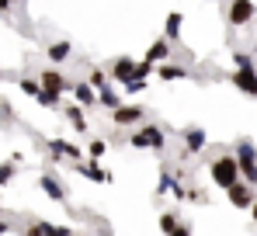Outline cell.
<instances>
[{
  "mask_svg": "<svg viewBox=\"0 0 257 236\" xmlns=\"http://www.w3.org/2000/svg\"><path fill=\"white\" fill-rule=\"evenodd\" d=\"M209 174H212L215 188H229V184H236V181L243 177V174H240V157H219V160H212Z\"/></svg>",
  "mask_w": 257,
  "mask_h": 236,
  "instance_id": "6da1fadb",
  "label": "cell"
},
{
  "mask_svg": "<svg viewBox=\"0 0 257 236\" xmlns=\"http://www.w3.org/2000/svg\"><path fill=\"white\" fill-rule=\"evenodd\" d=\"M164 139H167V136H164L160 125H139V129L128 136V143H132L136 150H160Z\"/></svg>",
  "mask_w": 257,
  "mask_h": 236,
  "instance_id": "7a4b0ae2",
  "label": "cell"
},
{
  "mask_svg": "<svg viewBox=\"0 0 257 236\" xmlns=\"http://www.w3.org/2000/svg\"><path fill=\"white\" fill-rule=\"evenodd\" d=\"M236 150H240V174H243V181H250L257 188V150H254V143L250 139H240Z\"/></svg>",
  "mask_w": 257,
  "mask_h": 236,
  "instance_id": "3957f363",
  "label": "cell"
},
{
  "mask_svg": "<svg viewBox=\"0 0 257 236\" xmlns=\"http://www.w3.org/2000/svg\"><path fill=\"white\" fill-rule=\"evenodd\" d=\"M226 198H229L233 208H250V205L257 201V188L250 184V181H236V184L226 188Z\"/></svg>",
  "mask_w": 257,
  "mask_h": 236,
  "instance_id": "277c9868",
  "label": "cell"
},
{
  "mask_svg": "<svg viewBox=\"0 0 257 236\" xmlns=\"http://www.w3.org/2000/svg\"><path fill=\"white\" fill-rule=\"evenodd\" d=\"M229 80H233V87L243 90L247 97H257V70L254 66H236V73Z\"/></svg>",
  "mask_w": 257,
  "mask_h": 236,
  "instance_id": "5b68a950",
  "label": "cell"
},
{
  "mask_svg": "<svg viewBox=\"0 0 257 236\" xmlns=\"http://www.w3.org/2000/svg\"><path fill=\"white\" fill-rule=\"evenodd\" d=\"M254 14H257L254 0H233L226 21H229V25H247V21H254Z\"/></svg>",
  "mask_w": 257,
  "mask_h": 236,
  "instance_id": "8992f818",
  "label": "cell"
},
{
  "mask_svg": "<svg viewBox=\"0 0 257 236\" xmlns=\"http://www.w3.org/2000/svg\"><path fill=\"white\" fill-rule=\"evenodd\" d=\"M108 73H111V80L125 83V80H132V77H136V59H128V56H118V59H111Z\"/></svg>",
  "mask_w": 257,
  "mask_h": 236,
  "instance_id": "52a82bcc",
  "label": "cell"
},
{
  "mask_svg": "<svg viewBox=\"0 0 257 236\" xmlns=\"http://www.w3.org/2000/svg\"><path fill=\"white\" fill-rule=\"evenodd\" d=\"M39 80H42L45 90H56V94H66V90H73V83L63 77L59 70H42V73H39Z\"/></svg>",
  "mask_w": 257,
  "mask_h": 236,
  "instance_id": "ba28073f",
  "label": "cell"
},
{
  "mask_svg": "<svg viewBox=\"0 0 257 236\" xmlns=\"http://www.w3.org/2000/svg\"><path fill=\"white\" fill-rule=\"evenodd\" d=\"M111 122H115V125H139V122H143V108H139V104H118V108L111 111Z\"/></svg>",
  "mask_w": 257,
  "mask_h": 236,
  "instance_id": "9c48e42d",
  "label": "cell"
},
{
  "mask_svg": "<svg viewBox=\"0 0 257 236\" xmlns=\"http://www.w3.org/2000/svg\"><path fill=\"white\" fill-rule=\"evenodd\" d=\"M73 97H77L84 108H94V104H101V97H97V87H94L90 80H80V83H73Z\"/></svg>",
  "mask_w": 257,
  "mask_h": 236,
  "instance_id": "30bf717a",
  "label": "cell"
},
{
  "mask_svg": "<svg viewBox=\"0 0 257 236\" xmlns=\"http://www.w3.org/2000/svg\"><path fill=\"white\" fill-rule=\"evenodd\" d=\"M157 77L167 80V83H171V80H188V70H184L181 63H171V59H164V63H160V70H157Z\"/></svg>",
  "mask_w": 257,
  "mask_h": 236,
  "instance_id": "8fae6325",
  "label": "cell"
},
{
  "mask_svg": "<svg viewBox=\"0 0 257 236\" xmlns=\"http://www.w3.org/2000/svg\"><path fill=\"white\" fill-rule=\"evenodd\" d=\"M63 115L70 118V125L77 129V132H87V118H84V104L77 101V104H63Z\"/></svg>",
  "mask_w": 257,
  "mask_h": 236,
  "instance_id": "7c38bea8",
  "label": "cell"
},
{
  "mask_svg": "<svg viewBox=\"0 0 257 236\" xmlns=\"http://www.w3.org/2000/svg\"><path fill=\"white\" fill-rule=\"evenodd\" d=\"M146 59H150V63H164V59H171V39H167V35H164V39H157L153 45H150Z\"/></svg>",
  "mask_w": 257,
  "mask_h": 236,
  "instance_id": "4fadbf2b",
  "label": "cell"
},
{
  "mask_svg": "<svg viewBox=\"0 0 257 236\" xmlns=\"http://www.w3.org/2000/svg\"><path fill=\"white\" fill-rule=\"evenodd\" d=\"M39 184H42V191L52 198V201H66V188H63V181H56V177H49V174H45Z\"/></svg>",
  "mask_w": 257,
  "mask_h": 236,
  "instance_id": "5bb4252c",
  "label": "cell"
},
{
  "mask_svg": "<svg viewBox=\"0 0 257 236\" xmlns=\"http://www.w3.org/2000/svg\"><path fill=\"white\" fill-rule=\"evenodd\" d=\"M49 153H52V157H70V160H80V150H77L73 143H66V139H52V143H49Z\"/></svg>",
  "mask_w": 257,
  "mask_h": 236,
  "instance_id": "9a60e30c",
  "label": "cell"
},
{
  "mask_svg": "<svg viewBox=\"0 0 257 236\" xmlns=\"http://www.w3.org/2000/svg\"><path fill=\"white\" fill-rule=\"evenodd\" d=\"M45 56H49L52 63H66V59L73 56V49H70V42H52V45L45 49Z\"/></svg>",
  "mask_w": 257,
  "mask_h": 236,
  "instance_id": "2e32d148",
  "label": "cell"
},
{
  "mask_svg": "<svg viewBox=\"0 0 257 236\" xmlns=\"http://www.w3.org/2000/svg\"><path fill=\"white\" fill-rule=\"evenodd\" d=\"M97 97H101V104H104L108 111H115V108L122 104V94L115 90V83H108V87H101V90H97Z\"/></svg>",
  "mask_w": 257,
  "mask_h": 236,
  "instance_id": "e0dca14e",
  "label": "cell"
},
{
  "mask_svg": "<svg viewBox=\"0 0 257 236\" xmlns=\"http://www.w3.org/2000/svg\"><path fill=\"white\" fill-rule=\"evenodd\" d=\"M184 146H188V153H202L205 150V132L202 129H188L184 132Z\"/></svg>",
  "mask_w": 257,
  "mask_h": 236,
  "instance_id": "ac0fdd59",
  "label": "cell"
},
{
  "mask_svg": "<svg viewBox=\"0 0 257 236\" xmlns=\"http://www.w3.org/2000/svg\"><path fill=\"white\" fill-rule=\"evenodd\" d=\"M77 170H80L84 177H90V181H104V184L111 181V174H104V170H101L94 160H90V163H77Z\"/></svg>",
  "mask_w": 257,
  "mask_h": 236,
  "instance_id": "d6986e66",
  "label": "cell"
},
{
  "mask_svg": "<svg viewBox=\"0 0 257 236\" xmlns=\"http://www.w3.org/2000/svg\"><path fill=\"white\" fill-rule=\"evenodd\" d=\"M181 21H184V18H181V14L174 11L171 18H167V25H164V35H167L171 42H177V35H181Z\"/></svg>",
  "mask_w": 257,
  "mask_h": 236,
  "instance_id": "ffe728a7",
  "label": "cell"
},
{
  "mask_svg": "<svg viewBox=\"0 0 257 236\" xmlns=\"http://www.w3.org/2000/svg\"><path fill=\"white\" fill-rule=\"evenodd\" d=\"M18 83H21V90H25V94H28V97H39V94H42V80L21 77V80H18Z\"/></svg>",
  "mask_w": 257,
  "mask_h": 236,
  "instance_id": "44dd1931",
  "label": "cell"
},
{
  "mask_svg": "<svg viewBox=\"0 0 257 236\" xmlns=\"http://www.w3.org/2000/svg\"><path fill=\"white\" fill-rule=\"evenodd\" d=\"M59 97H63V94H56V90H45V87H42V94H39L35 101H39L42 108H59Z\"/></svg>",
  "mask_w": 257,
  "mask_h": 236,
  "instance_id": "7402d4cb",
  "label": "cell"
},
{
  "mask_svg": "<svg viewBox=\"0 0 257 236\" xmlns=\"http://www.w3.org/2000/svg\"><path fill=\"white\" fill-rule=\"evenodd\" d=\"M160 229H164V233H181V222H177L174 212H164V215H160Z\"/></svg>",
  "mask_w": 257,
  "mask_h": 236,
  "instance_id": "603a6c76",
  "label": "cell"
},
{
  "mask_svg": "<svg viewBox=\"0 0 257 236\" xmlns=\"http://www.w3.org/2000/svg\"><path fill=\"white\" fill-rule=\"evenodd\" d=\"M28 233H39V236H52V233H66V229H59V226H49V222H32L28 226Z\"/></svg>",
  "mask_w": 257,
  "mask_h": 236,
  "instance_id": "cb8c5ba5",
  "label": "cell"
},
{
  "mask_svg": "<svg viewBox=\"0 0 257 236\" xmlns=\"http://www.w3.org/2000/svg\"><path fill=\"white\" fill-rule=\"evenodd\" d=\"M87 80L101 90V87H108V83H111V73H104V70H90V77H87Z\"/></svg>",
  "mask_w": 257,
  "mask_h": 236,
  "instance_id": "d4e9b609",
  "label": "cell"
},
{
  "mask_svg": "<svg viewBox=\"0 0 257 236\" xmlns=\"http://www.w3.org/2000/svg\"><path fill=\"white\" fill-rule=\"evenodd\" d=\"M14 167H18V160H14V157H11V163H0V188H4V184H11Z\"/></svg>",
  "mask_w": 257,
  "mask_h": 236,
  "instance_id": "484cf974",
  "label": "cell"
},
{
  "mask_svg": "<svg viewBox=\"0 0 257 236\" xmlns=\"http://www.w3.org/2000/svg\"><path fill=\"white\" fill-rule=\"evenodd\" d=\"M233 63H236V66H254V59H250L247 52H236V56H233Z\"/></svg>",
  "mask_w": 257,
  "mask_h": 236,
  "instance_id": "4316f807",
  "label": "cell"
},
{
  "mask_svg": "<svg viewBox=\"0 0 257 236\" xmlns=\"http://www.w3.org/2000/svg\"><path fill=\"white\" fill-rule=\"evenodd\" d=\"M90 157H104V143H101V139L90 143Z\"/></svg>",
  "mask_w": 257,
  "mask_h": 236,
  "instance_id": "83f0119b",
  "label": "cell"
},
{
  "mask_svg": "<svg viewBox=\"0 0 257 236\" xmlns=\"http://www.w3.org/2000/svg\"><path fill=\"white\" fill-rule=\"evenodd\" d=\"M11 4H14V0H0V14H7V11H11Z\"/></svg>",
  "mask_w": 257,
  "mask_h": 236,
  "instance_id": "f1b7e54d",
  "label": "cell"
},
{
  "mask_svg": "<svg viewBox=\"0 0 257 236\" xmlns=\"http://www.w3.org/2000/svg\"><path fill=\"white\" fill-rule=\"evenodd\" d=\"M7 229H11V222H7V219H0V233H7Z\"/></svg>",
  "mask_w": 257,
  "mask_h": 236,
  "instance_id": "f546056e",
  "label": "cell"
},
{
  "mask_svg": "<svg viewBox=\"0 0 257 236\" xmlns=\"http://www.w3.org/2000/svg\"><path fill=\"white\" fill-rule=\"evenodd\" d=\"M250 215H254V222H257V201H254V205H250Z\"/></svg>",
  "mask_w": 257,
  "mask_h": 236,
  "instance_id": "4dcf8cb0",
  "label": "cell"
},
{
  "mask_svg": "<svg viewBox=\"0 0 257 236\" xmlns=\"http://www.w3.org/2000/svg\"><path fill=\"white\" fill-rule=\"evenodd\" d=\"M14 4H21V0H14Z\"/></svg>",
  "mask_w": 257,
  "mask_h": 236,
  "instance_id": "1f68e13d",
  "label": "cell"
},
{
  "mask_svg": "<svg viewBox=\"0 0 257 236\" xmlns=\"http://www.w3.org/2000/svg\"><path fill=\"white\" fill-rule=\"evenodd\" d=\"M0 212H4V208H0Z\"/></svg>",
  "mask_w": 257,
  "mask_h": 236,
  "instance_id": "d6a6232c",
  "label": "cell"
}]
</instances>
